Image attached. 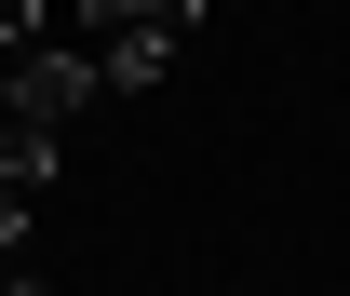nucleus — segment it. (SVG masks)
I'll use <instances>...</instances> for the list:
<instances>
[{"label": "nucleus", "mask_w": 350, "mask_h": 296, "mask_svg": "<svg viewBox=\"0 0 350 296\" xmlns=\"http://www.w3.org/2000/svg\"><path fill=\"white\" fill-rule=\"evenodd\" d=\"M0 296H54V283H27V269H0Z\"/></svg>", "instance_id": "f03ea898"}, {"label": "nucleus", "mask_w": 350, "mask_h": 296, "mask_svg": "<svg viewBox=\"0 0 350 296\" xmlns=\"http://www.w3.org/2000/svg\"><path fill=\"white\" fill-rule=\"evenodd\" d=\"M54 175H68V148H54L41 122H0V256L41 229V202H54Z\"/></svg>", "instance_id": "f257e3e1"}]
</instances>
